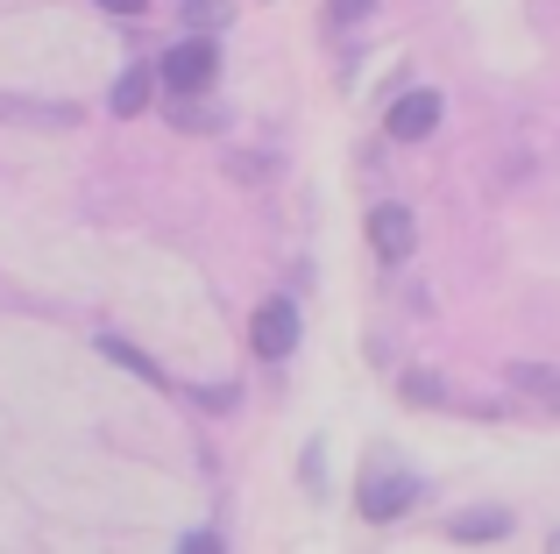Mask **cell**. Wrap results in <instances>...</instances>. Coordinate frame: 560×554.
Returning <instances> with one entry per match:
<instances>
[{
	"label": "cell",
	"mask_w": 560,
	"mask_h": 554,
	"mask_svg": "<svg viewBox=\"0 0 560 554\" xmlns=\"http://www.w3.org/2000/svg\"><path fill=\"white\" fill-rule=\"evenodd\" d=\"M213 79H220V50L206 36H191V43H178V50L164 57V85L171 93H213Z\"/></svg>",
	"instance_id": "1"
},
{
	"label": "cell",
	"mask_w": 560,
	"mask_h": 554,
	"mask_svg": "<svg viewBox=\"0 0 560 554\" xmlns=\"http://www.w3.org/2000/svg\"><path fill=\"white\" fill-rule=\"evenodd\" d=\"M248 342H256L262 362H284L291 348H299V313H291V299H262L256 320H248Z\"/></svg>",
	"instance_id": "2"
},
{
	"label": "cell",
	"mask_w": 560,
	"mask_h": 554,
	"mask_svg": "<svg viewBox=\"0 0 560 554\" xmlns=\"http://www.w3.org/2000/svg\"><path fill=\"white\" fill-rule=\"evenodd\" d=\"M383 128H390L397 142H419V136H433L440 128V93H405V100H390V114H383Z\"/></svg>",
	"instance_id": "3"
},
{
	"label": "cell",
	"mask_w": 560,
	"mask_h": 554,
	"mask_svg": "<svg viewBox=\"0 0 560 554\" xmlns=\"http://www.w3.org/2000/svg\"><path fill=\"white\" fill-rule=\"evenodd\" d=\"M370 242H376L383 264H405L411 242H419V228H411V213H405V207H376V213H370Z\"/></svg>",
	"instance_id": "4"
},
{
	"label": "cell",
	"mask_w": 560,
	"mask_h": 554,
	"mask_svg": "<svg viewBox=\"0 0 560 554\" xmlns=\"http://www.w3.org/2000/svg\"><path fill=\"white\" fill-rule=\"evenodd\" d=\"M419 505V484L411 476H376V484H362V512L370 519H397V512H411Z\"/></svg>",
	"instance_id": "5"
},
{
	"label": "cell",
	"mask_w": 560,
	"mask_h": 554,
	"mask_svg": "<svg viewBox=\"0 0 560 554\" xmlns=\"http://www.w3.org/2000/svg\"><path fill=\"white\" fill-rule=\"evenodd\" d=\"M171 122H178V128H206V136H213V128H228V114H220L206 93H171Z\"/></svg>",
	"instance_id": "6"
},
{
	"label": "cell",
	"mask_w": 560,
	"mask_h": 554,
	"mask_svg": "<svg viewBox=\"0 0 560 554\" xmlns=\"http://www.w3.org/2000/svg\"><path fill=\"white\" fill-rule=\"evenodd\" d=\"M504 527H511V512H497V505H482V512H454V541H497Z\"/></svg>",
	"instance_id": "7"
},
{
	"label": "cell",
	"mask_w": 560,
	"mask_h": 554,
	"mask_svg": "<svg viewBox=\"0 0 560 554\" xmlns=\"http://www.w3.org/2000/svg\"><path fill=\"white\" fill-rule=\"evenodd\" d=\"M107 100H114V114H121V122H128V114H142V107H150V71H142V65L121 71V85H114Z\"/></svg>",
	"instance_id": "8"
},
{
	"label": "cell",
	"mask_w": 560,
	"mask_h": 554,
	"mask_svg": "<svg viewBox=\"0 0 560 554\" xmlns=\"http://www.w3.org/2000/svg\"><path fill=\"white\" fill-rule=\"evenodd\" d=\"M518 391H533L539 405H553V413H560V377L547 370V362H525V370H518Z\"/></svg>",
	"instance_id": "9"
},
{
	"label": "cell",
	"mask_w": 560,
	"mask_h": 554,
	"mask_svg": "<svg viewBox=\"0 0 560 554\" xmlns=\"http://www.w3.org/2000/svg\"><path fill=\"white\" fill-rule=\"evenodd\" d=\"M100 8H107V14H142L150 0H100Z\"/></svg>",
	"instance_id": "10"
}]
</instances>
